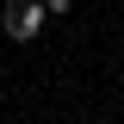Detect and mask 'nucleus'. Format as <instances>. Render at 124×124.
Instances as JSON below:
<instances>
[{
	"label": "nucleus",
	"instance_id": "obj_1",
	"mask_svg": "<svg viewBox=\"0 0 124 124\" xmlns=\"http://www.w3.org/2000/svg\"><path fill=\"white\" fill-rule=\"evenodd\" d=\"M6 31H13L19 44H31V37L44 31V6H37V0H13V6H6Z\"/></svg>",
	"mask_w": 124,
	"mask_h": 124
}]
</instances>
